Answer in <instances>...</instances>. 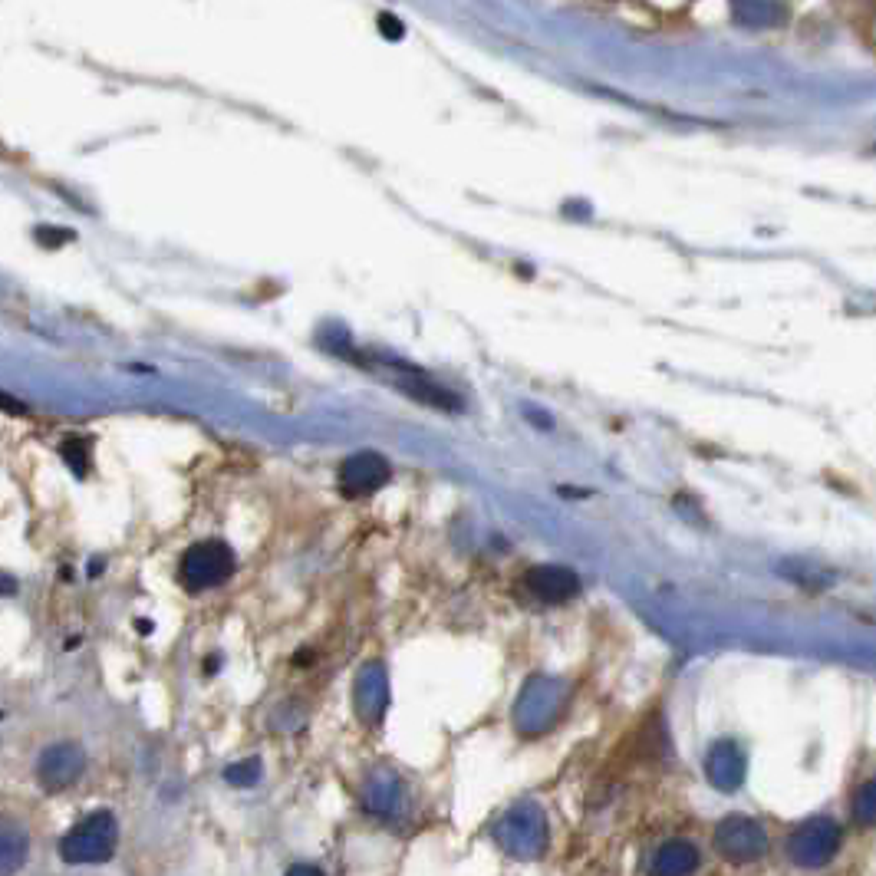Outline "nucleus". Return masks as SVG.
<instances>
[{
	"label": "nucleus",
	"mask_w": 876,
	"mask_h": 876,
	"mask_svg": "<svg viewBox=\"0 0 876 876\" xmlns=\"http://www.w3.org/2000/svg\"><path fill=\"white\" fill-rule=\"evenodd\" d=\"M234 574V554L224 541H201L188 547L178 564V580L185 590L201 593L211 587H221Z\"/></svg>",
	"instance_id": "obj_2"
},
{
	"label": "nucleus",
	"mask_w": 876,
	"mask_h": 876,
	"mask_svg": "<svg viewBox=\"0 0 876 876\" xmlns=\"http://www.w3.org/2000/svg\"><path fill=\"white\" fill-rule=\"evenodd\" d=\"M840 847V827L827 817H814V821L801 824L788 840V853L794 863L801 867H821Z\"/></svg>",
	"instance_id": "obj_4"
},
{
	"label": "nucleus",
	"mask_w": 876,
	"mask_h": 876,
	"mask_svg": "<svg viewBox=\"0 0 876 876\" xmlns=\"http://www.w3.org/2000/svg\"><path fill=\"white\" fill-rule=\"evenodd\" d=\"M14 593H17V580L0 574V597H14Z\"/></svg>",
	"instance_id": "obj_16"
},
{
	"label": "nucleus",
	"mask_w": 876,
	"mask_h": 876,
	"mask_svg": "<svg viewBox=\"0 0 876 876\" xmlns=\"http://www.w3.org/2000/svg\"><path fill=\"white\" fill-rule=\"evenodd\" d=\"M86 771V755L73 741H56L37 761V778L47 791H66L76 784Z\"/></svg>",
	"instance_id": "obj_5"
},
{
	"label": "nucleus",
	"mask_w": 876,
	"mask_h": 876,
	"mask_svg": "<svg viewBox=\"0 0 876 876\" xmlns=\"http://www.w3.org/2000/svg\"><path fill=\"white\" fill-rule=\"evenodd\" d=\"M37 241L47 244V247H60L66 241H73L70 231H53V228H37Z\"/></svg>",
	"instance_id": "obj_14"
},
{
	"label": "nucleus",
	"mask_w": 876,
	"mask_h": 876,
	"mask_svg": "<svg viewBox=\"0 0 876 876\" xmlns=\"http://www.w3.org/2000/svg\"><path fill=\"white\" fill-rule=\"evenodd\" d=\"M699 847H692L689 840H672L659 850L656 857V873H692L699 867Z\"/></svg>",
	"instance_id": "obj_10"
},
{
	"label": "nucleus",
	"mask_w": 876,
	"mask_h": 876,
	"mask_svg": "<svg viewBox=\"0 0 876 876\" xmlns=\"http://www.w3.org/2000/svg\"><path fill=\"white\" fill-rule=\"evenodd\" d=\"M119 844V824L109 811L83 817L70 834L60 840V857L66 863H106Z\"/></svg>",
	"instance_id": "obj_1"
},
{
	"label": "nucleus",
	"mask_w": 876,
	"mask_h": 876,
	"mask_svg": "<svg viewBox=\"0 0 876 876\" xmlns=\"http://www.w3.org/2000/svg\"><path fill=\"white\" fill-rule=\"evenodd\" d=\"M0 409L4 412H10V415H27V402H20V399H14V396H7V392H0Z\"/></svg>",
	"instance_id": "obj_15"
},
{
	"label": "nucleus",
	"mask_w": 876,
	"mask_h": 876,
	"mask_svg": "<svg viewBox=\"0 0 876 876\" xmlns=\"http://www.w3.org/2000/svg\"><path fill=\"white\" fill-rule=\"evenodd\" d=\"M30 857V837L14 817L0 814V873H14Z\"/></svg>",
	"instance_id": "obj_9"
},
{
	"label": "nucleus",
	"mask_w": 876,
	"mask_h": 876,
	"mask_svg": "<svg viewBox=\"0 0 876 876\" xmlns=\"http://www.w3.org/2000/svg\"><path fill=\"white\" fill-rule=\"evenodd\" d=\"M60 455L66 458V465H70L80 478L89 471V442H86V438H80V435L66 438V442L60 445Z\"/></svg>",
	"instance_id": "obj_11"
},
{
	"label": "nucleus",
	"mask_w": 876,
	"mask_h": 876,
	"mask_svg": "<svg viewBox=\"0 0 876 876\" xmlns=\"http://www.w3.org/2000/svg\"><path fill=\"white\" fill-rule=\"evenodd\" d=\"M524 587L534 600H541V603H567L580 593V577L570 567L544 564V567L527 570Z\"/></svg>",
	"instance_id": "obj_7"
},
{
	"label": "nucleus",
	"mask_w": 876,
	"mask_h": 876,
	"mask_svg": "<svg viewBox=\"0 0 876 876\" xmlns=\"http://www.w3.org/2000/svg\"><path fill=\"white\" fill-rule=\"evenodd\" d=\"M873 791H876V784H873V781H867V784H863V788H860L857 817H860V824H863V827H873V811H876V807H873Z\"/></svg>",
	"instance_id": "obj_13"
},
{
	"label": "nucleus",
	"mask_w": 876,
	"mask_h": 876,
	"mask_svg": "<svg viewBox=\"0 0 876 876\" xmlns=\"http://www.w3.org/2000/svg\"><path fill=\"white\" fill-rule=\"evenodd\" d=\"M224 778H228V784H234V788H251V784H257V778H261V761H241V765H231L228 771H224Z\"/></svg>",
	"instance_id": "obj_12"
},
{
	"label": "nucleus",
	"mask_w": 876,
	"mask_h": 876,
	"mask_svg": "<svg viewBox=\"0 0 876 876\" xmlns=\"http://www.w3.org/2000/svg\"><path fill=\"white\" fill-rule=\"evenodd\" d=\"M705 774L718 791H735L745 778V755L735 741H715L709 758H705Z\"/></svg>",
	"instance_id": "obj_8"
},
{
	"label": "nucleus",
	"mask_w": 876,
	"mask_h": 876,
	"mask_svg": "<svg viewBox=\"0 0 876 876\" xmlns=\"http://www.w3.org/2000/svg\"><path fill=\"white\" fill-rule=\"evenodd\" d=\"M389 481V462L379 452H356L340 465L336 485L346 498H366Z\"/></svg>",
	"instance_id": "obj_6"
},
{
	"label": "nucleus",
	"mask_w": 876,
	"mask_h": 876,
	"mask_svg": "<svg viewBox=\"0 0 876 876\" xmlns=\"http://www.w3.org/2000/svg\"><path fill=\"white\" fill-rule=\"evenodd\" d=\"M715 847L732 863L761 860L768 853V834L765 827L751 821V817H728V821H722L715 830Z\"/></svg>",
	"instance_id": "obj_3"
}]
</instances>
